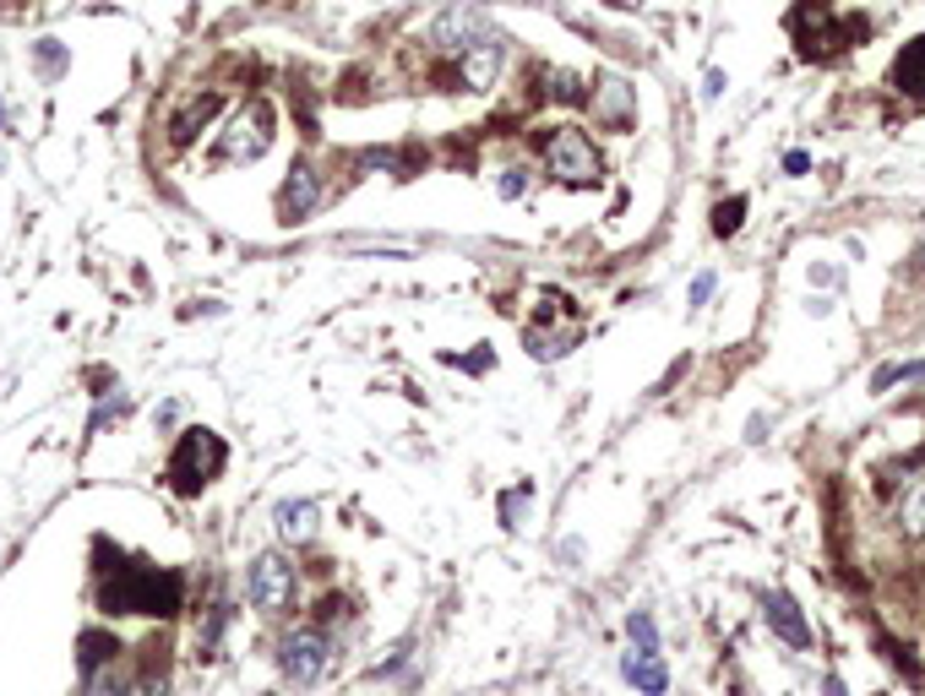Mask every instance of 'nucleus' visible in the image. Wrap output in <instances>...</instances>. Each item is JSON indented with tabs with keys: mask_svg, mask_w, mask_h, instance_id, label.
Returning a JSON list of instances; mask_svg holds the SVG:
<instances>
[{
	"mask_svg": "<svg viewBox=\"0 0 925 696\" xmlns=\"http://www.w3.org/2000/svg\"><path fill=\"white\" fill-rule=\"evenodd\" d=\"M186 599V582L180 571H158V567H142V561H126V567L104 571L98 582V604L110 615H175Z\"/></svg>",
	"mask_w": 925,
	"mask_h": 696,
	"instance_id": "obj_1",
	"label": "nucleus"
},
{
	"mask_svg": "<svg viewBox=\"0 0 925 696\" xmlns=\"http://www.w3.org/2000/svg\"><path fill=\"white\" fill-rule=\"evenodd\" d=\"M790 33L800 39V55L828 61V55H839L844 44L865 39V22H844V17L833 11V0H806V6L790 11Z\"/></svg>",
	"mask_w": 925,
	"mask_h": 696,
	"instance_id": "obj_2",
	"label": "nucleus"
},
{
	"mask_svg": "<svg viewBox=\"0 0 925 696\" xmlns=\"http://www.w3.org/2000/svg\"><path fill=\"white\" fill-rule=\"evenodd\" d=\"M224 463H229V451H224V442H218L212 430H186L180 446H175V457H169V485H175V496H201V490L224 474Z\"/></svg>",
	"mask_w": 925,
	"mask_h": 696,
	"instance_id": "obj_3",
	"label": "nucleus"
},
{
	"mask_svg": "<svg viewBox=\"0 0 925 696\" xmlns=\"http://www.w3.org/2000/svg\"><path fill=\"white\" fill-rule=\"evenodd\" d=\"M544 164H550V175H555L561 186H599V175H604L594 142H589L583 131H572V126H561L555 136H550Z\"/></svg>",
	"mask_w": 925,
	"mask_h": 696,
	"instance_id": "obj_4",
	"label": "nucleus"
},
{
	"mask_svg": "<svg viewBox=\"0 0 925 696\" xmlns=\"http://www.w3.org/2000/svg\"><path fill=\"white\" fill-rule=\"evenodd\" d=\"M267 147H272V110H267L262 98H251V104L235 115V126L224 131V142H218V164L262 158Z\"/></svg>",
	"mask_w": 925,
	"mask_h": 696,
	"instance_id": "obj_5",
	"label": "nucleus"
},
{
	"mask_svg": "<svg viewBox=\"0 0 925 696\" xmlns=\"http://www.w3.org/2000/svg\"><path fill=\"white\" fill-rule=\"evenodd\" d=\"M251 604L262 610V615H283L289 604H294V571L283 555H262L257 567H251Z\"/></svg>",
	"mask_w": 925,
	"mask_h": 696,
	"instance_id": "obj_6",
	"label": "nucleus"
},
{
	"mask_svg": "<svg viewBox=\"0 0 925 696\" xmlns=\"http://www.w3.org/2000/svg\"><path fill=\"white\" fill-rule=\"evenodd\" d=\"M332 647L322 632H294L289 642H283V653H278V664H283V675L294 681V686H311L322 669H328Z\"/></svg>",
	"mask_w": 925,
	"mask_h": 696,
	"instance_id": "obj_7",
	"label": "nucleus"
},
{
	"mask_svg": "<svg viewBox=\"0 0 925 696\" xmlns=\"http://www.w3.org/2000/svg\"><path fill=\"white\" fill-rule=\"evenodd\" d=\"M762 615H768V626L784 636L790 647H811V621L800 615V604H794L784 588H773V593L762 599Z\"/></svg>",
	"mask_w": 925,
	"mask_h": 696,
	"instance_id": "obj_8",
	"label": "nucleus"
},
{
	"mask_svg": "<svg viewBox=\"0 0 925 696\" xmlns=\"http://www.w3.org/2000/svg\"><path fill=\"white\" fill-rule=\"evenodd\" d=\"M316 196H322L316 169H311V164H294V169H289V180H283V190H278V212H283L289 224H300V218H311Z\"/></svg>",
	"mask_w": 925,
	"mask_h": 696,
	"instance_id": "obj_9",
	"label": "nucleus"
},
{
	"mask_svg": "<svg viewBox=\"0 0 925 696\" xmlns=\"http://www.w3.org/2000/svg\"><path fill=\"white\" fill-rule=\"evenodd\" d=\"M490 33H485V22L474 17V11H447L441 22H436V44L441 50H453V55H468L474 44H485Z\"/></svg>",
	"mask_w": 925,
	"mask_h": 696,
	"instance_id": "obj_10",
	"label": "nucleus"
},
{
	"mask_svg": "<svg viewBox=\"0 0 925 696\" xmlns=\"http://www.w3.org/2000/svg\"><path fill=\"white\" fill-rule=\"evenodd\" d=\"M218 110H224V93H197V98H191V104L169 121V142H175V147L197 142V131H207V121H212Z\"/></svg>",
	"mask_w": 925,
	"mask_h": 696,
	"instance_id": "obj_11",
	"label": "nucleus"
},
{
	"mask_svg": "<svg viewBox=\"0 0 925 696\" xmlns=\"http://www.w3.org/2000/svg\"><path fill=\"white\" fill-rule=\"evenodd\" d=\"M496 71H501V39H485V44H474V50L462 55V87L485 93V87L496 82Z\"/></svg>",
	"mask_w": 925,
	"mask_h": 696,
	"instance_id": "obj_12",
	"label": "nucleus"
},
{
	"mask_svg": "<svg viewBox=\"0 0 925 696\" xmlns=\"http://www.w3.org/2000/svg\"><path fill=\"white\" fill-rule=\"evenodd\" d=\"M893 87H904L910 98H925V39H910L904 50H898V61H893Z\"/></svg>",
	"mask_w": 925,
	"mask_h": 696,
	"instance_id": "obj_13",
	"label": "nucleus"
},
{
	"mask_svg": "<svg viewBox=\"0 0 925 696\" xmlns=\"http://www.w3.org/2000/svg\"><path fill=\"white\" fill-rule=\"evenodd\" d=\"M589 104H594V115L604 121V126H626V121H632V87H626V82H615V76H610V82H599Z\"/></svg>",
	"mask_w": 925,
	"mask_h": 696,
	"instance_id": "obj_14",
	"label": "nucleus"
},
{
	"mask_svg": "<svg viewBox=\"0 0 925 696\" xmlns=\"http://www.w3.org/2000/svg\"><path fill=\"white\" fill-rule=\"evenodd\" d=\"M626 681H632L643 696L669 692V669L659 664V653H632V658H626Z\"/></svg>",
	"mask_w": 925,
	"mask_h": 696,
	"instance_id": "obj_15",
	"label": "nucleus"
},
{
	"mask_svg": "<svg viewBox=\"0 0 925 696\" xmlns=\"http://www.w3.org/2000/svg\"><path fill=\"white\" fill-rule=\"evenodd\" d=\"M278 533H283L289 544H311V539H316V507H311V501H283V507H278Z\"/></svg>",
	"mask_w": 925,
	"mask_h": 696,
	"instance_id": "obj_16",
	"label": "nucleus"
},
{
	"mask_svg": "<svg viewBox=\"0 0 925 696\" xmlns=\"http://www.w3.org/2000/svg\"><path fill=\"white\" fill-rule=\"evenodd\" d=\"M76 647H82V675H98V669H104V664H115V653H121V647H115V636H104V632H82Z\"/></svg>",
	"mask_w": 925,
	"mask_h": 696,
	"instance_id": "obj_17",
	"label": "nucleus"
},
{
	"mask_svg": "<svg viewBox=\"0 0 925 696\" xmlns=\"http://www.w3.org/2000/svg\"><path fill=\"white\" fill-rule=\"evenodd\" d=\"M898 522H904V533H910V539H925V479H915V485L904 490V501H898Z\"/></svg>",
	"mask_w": 925,
	"mask_h": 696,
	"instance_id": "obj_18",
	"label": "nucleus"
},
{
	"mask_svg": "<svg viewBox=\"0 0 925 696\" xmlns=\"http://www.w3.org/2000/svg\"><path fill=\"white\" fill-rule=\"evenodd\" d=\"M925 376V360H910V365H882L876 376H871V392H887V386H898V381H921Z\"/></svg>",
	"mask_w": 925,
	"mask_h": 696,
	"instance_id": "obj_19",
	"label": "nucleus"
},
{
	"mask_svg": "<svg viewBox=\"0 0 925 696\" xmlns=\"http://www.w3.org/2000/svg\"><path fill=\"white\" fill-rule=\"evenodd\" d=\"M626 632H632V642H637V653H659V626H654L648 610H637V615L626 621Z\"/></svg>",
	"mask_w": 925,
	"mask_h": 696,
	"instance_id": "obj_20",
	"label": "nucleus"
},
{
	"mask_svg": "<svg viewBox=\"0 0 925 696\" xmlns=\"http://www.w3.org/2000/svg\"><path fill=\"white\" fill-rule=\"evenodd\" d=\"M740 218H746V196H729L714 207V235H735L740 229Z\"/></svg>",
	"mask_w": 925,
	"mask_h": 696,
	"instance_id": "obj_21",
	"label": "nucleus"
},
{
	"mask_svg": "<svg viewBox=\"0 0 925 696\" xmlns=\"http://www.w3.org/2000/svg\"><path fill=\"white\" fill-rule=\"evenodd\" d=\"M87 696H126V681H121V675L104 664L98 675H87Z\"/></svg>",
	"mask_w": 925,
	"mask_h": 696,
	"instance_id": "obj_22",
	"label": "nucleus"
},
{
	"mask_svg": "<svg viewBox=\"0 0 925 696\" xmlns=\"http://www.w3.org/2000/svg\"><path fill=\"white\" fill-rule=\"evenodd\" d=\"M224 621H229V604H218V610H212V621H207V632L197 636L201 653H212V647H218V632H224Z\"/></svg>",
	"mask_w": 925,
	"mask_h": 696,
	"instance_id": "obj_23",
	"label": "nucleus"
},
{
	"mask_svg": "<svg viewBox=\"0 0 925 696\" xmlns=\"http://www.w3.org/2000/svg\"><path fill=\"white\" fill-rule=\"evenodd\" d=\"M496 190H501L507 201H512V196H523V169H507V175L496 180Z\"/></svg>",
	"mask_w": 925,
	"mask_h": 696,
	"instance_id": "obj_24",
	"label": "nucleus"
},
{
	"mask_svg": "<svg viewBox=\"0 0 925 696\" xmlns=\"http://www.w3.org/2000/svg\"><path fill=\"white\" fill-rule=\"evenodd\" d=\"M126 696H164V681H158V675H142L136 686H126Z\"/></svg>",
	"mask_w": 925,
	"mask_h": 696,
	"instance_id": "obj_25",
	"label": "nucleus"
},
{
	"mask_svg": "<svg viewBox=\"0 0 925 696\" xmlns=\"http://www.w3.org/2000/svg\"><path fill=\"white\" fill-rule=\"evenodd\" d=\"M708 294H714V272H703V278H697V283H692V305H703V300H708Z\"/></svg>",
	"mask_w": 925,
	"mask_h": 696,
	"instance_id": "obj_26",
	"label": "nucleus"
},
{
	"mask_svg": "<svg viewBox=\"0 0 925 696\" xmlns=\"http://www.w3.org/2000/svg\"><path fill=\"white\" fill-rule=\"evenodd\" d=\"M828 696H844V686H839V681H828Z\"/></svg>",
	"mask_w": 925,
	"mask_h": 696,
	"instance_id": "obj_27",
	"label": "nucleus"
}]
</instances>
